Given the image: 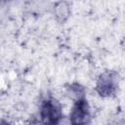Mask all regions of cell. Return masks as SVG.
<instances>
[{
    "instance_id": "1",
    "label": "cell",
    "mask_w": 125,
    "mask_h": 125,
    "mask_svg": "<svg viewBox=\"0 0 125 125\" xmlns=\"http://www.w3.org/2000/svg\"><path fill=\"white\" fill-rule=\"evenodd\" d=\"M43 112H45V114H43L44 118L47 119V122H55L59 115V109L56 107V105L50 102H48L45 106L43 107Z\"/></svg>"
}]
</instances>
